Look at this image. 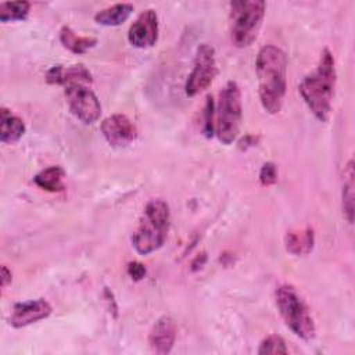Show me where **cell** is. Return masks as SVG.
Here are the masks:
<instances>
[{"instance_id": "3", "label": "cell", "mask_w": 355, "mask_h": 355, "mask_svg": "<svg viewBox=\"0 0 355 355\" xmlns=\"http://www.w3.org/2000/svg\"><path fill=\"white\" fill-rule=\"evenodd\" d=\"M171 226L169 205L154 198L144 207L139 226L132 234V245L141 255H148L161 248L166 240Z\"/></svg>"}, {"instance_id": "22", "label": "cell", "mask_w": 355, "mask_h": 355, "mask_svg": "<svg viewBox=\"0 0 355 355\" xmlns=\"http://www.w3.org/2000/svg\"><path fill=\"white\" fill-rule=\"evenodd\" d=\"M214 115H215V104L212 97L208 96L205 101V108H204V135L207 137H212V135L215 133Z\"/></svg>"}, {"instance_id": "11", "label": "cell", "mask_w": 355, "mask_h": 355, "mask_svg": "<svg viewBox=\"0 0 355 355\" xmlns=\"http://www.w3.org/2000/svg\"><path fill=\"white\" fill-rule=\"evenodd\" d=\"M51 311V305L44 298L17 302L11 309L8 323L15 329L26 327L32 323L49 318Z\"/></svg>"}, {"instance_id": "18", "label": "cell", "mask_w": 355, "mask_h": 355, "mask_svg": "<svg viewBox=\"0 0 355 355\" xmlns=\"http://www.w3.org/2000/svg\"><path fill=\"white\" fill-rule=\"evenodd\" d=\"M60 40L65 49L75 54H83L96 46L97 39L92 36H80L69 26H62L60 31Z\"/></svg>"}, {"instance_id": "16", "label": "cell", "mask_w": 355, "mask_h": 355, "mask_svg": "<svg viewBox=\"0 0 355 355\" xmlns=\"http://www.w3.org/2000/svg\"><path fill=\"white\" fill-rule=\"evenodd\" d=\"M133 10L135 7L130 3H116L100 10L94 15V21L104 26H118L132 15Z\"/></svg>"}, {"instance_id": "14", "label": "cell", "mask_w": 355, "mask_h": 355, "mask_svg": "<svg viewBox=\"0 0 355 355\" xmlns=\"http://www.w3.org/2000/svg\"><path fill=\"white\" fill-rule=\"evenodd\" d=\"M286 250L293 255H308L315 244L313 229L306 226L304 229L290 230L284 239Z\"/></svg>"}, {"instance_id": "13", "label": "cell", "mask_w": 355, "mask_h": 355, "mask_svg": "<svg viewBox=\"0 0 355 355\" xmlns=\"http://www.w3.org/2000/svg\"><path fill=\"white\" fill-rule=\"evenodd\" d=\"M46 80L50 85H62L67 86L69 83H92V73L82 64H75L69 67L54 65L46 73Z\"/></svg>"}, {"instance_id": "9", "label": "cell", "mask_w": 355, "mask_h": 355, "mask_svg": "<svg viewBox=\"0 0 355 355\" xmlns=\"http://www.w3.org/2000/svg\"><path fill=\"white\" fill-rule=\"evenodd\" d=\"M101 133L112 147H126L137 137L135 123L125 114H114L101 122Z\"/></svg>"}, {"instance_id": "27", "label": "cell", "mask_w": 355, "mask_h": 355, "mask_svg": "<svg viewBox=\"0 0 355 355\" xmlns=\"http://www.w3.org/2000/svg\"><path fill=\"white\" fill-rule=\"evenodd\" d=\"M205 259H207V257H205V252H202V254H200L197 258H196V261H193V263H191V266H193V269L196 268V265L198 263V268H201L202 265H204V262H205Z\"/></svg>"}, {"instance_id": "24", "label": "cell", "mask_w": 355, "mask_h": 355, "mask_svg": "<svg viewBox=\"0 0 355 355\" xmlns=\"http://www.w3.org/2000/svg\"><path fill=\"white\" fill-rule=\"evenodd\" d=\"M146 273H147L146 266H144L141 262H139V261H132V262L128 263V275H129L133 280H136V282L141 280V279L146 276Z\"/></svg>"}, {"instance_id": "7", "label": "cell", "mask_w": 355, "mask_h": 355, "mask_svg": "<svg viewBox=\"0 0 355 355\" xmlns=\"http://www.w3.org/2000/svg\"><path fill=\"white\" fill-rule=\"evenodd\" d=\"M218 73V65L215 58V49L208 44L202 43L197 47L193 69L187 76L186 80V94L189 97H194L209 87Z\"/></svg>"}, {"instance_id": "21", "label": "cell", "mask_w": 355, "mask_h": 355, "mask_svg": "<svg viewBox=\"0 0 355 355\" xmlns=\"http://www.w3.org/2000/svg\"><path fill=\"white\" fill-rule=\"evenodd\" d=\"M288 349L286 347V341L283 340V337L277 336V334H270L268 337H265L258 348V354L259 355H279V354H287Z\"/></svg>"}, {"instance_id": "17", "label": "cell", "mask_w": 355, "mask_h": 355, "mask_svg": "<svg viewBox=\"0 0 355 355\" xmlns=\"http://www.w3.org/2000/svg\"><path fill=\"white\" fill-rule=\"evenodd\" d=\"M64 176H65L64 169L58 165H53L36 173L33 178V182L42 190L55 193V191L64 190Z\"/></svg>"}, {"instance_id": "12", "label": "cell", "mask_w": 355, "mask_h": 355, "mask_svg": "<svg viewBox=\"0 0 355 355\" xmlns=\"http://www.w3.org/2000/svg\"><path fill=\"white\" fill-rule=\"evenodd\" d=\"M176 323L171 316H161L153 324L148 334V344L155 354H169L176 340Z\"/></svg>"}, {"instance_id": "2", "label": "cell", "mask_w": 355, "mask_h": 355, "mask_svg": "<svg viewBox=\"0 0 355 355\" xmlns=\"http://www.w3.org/2000/svg\"><path fill=\"white\" fill-rule=\"evenodd\" d=\"M336 80L333 54L329 49H323L315 71L308 73L298 86L302 100L320 122H327L331 114Z\"/></svg>"}, {"instance_id": "5", "label": "cell", "mask_w": 355, "mask_h": 355, "mask_svg": "<svg viewBox=\"0 0 355 355\" xmlns=\"http://www.w3.org/2000/svg\"><path fill=\"white\" fill-rule=\"evenodd\" d=\"M241 118V92L234 80H229L220 90L215 105V135L222 144L229 146L237 139Z\"/></svg>"}, {"instance_id": "20", "label": "cell", "mask_w": 355, "mask_h": 355, "mask_svg": "<svg viewBox=\"0 0 355 355\" xmlns=\"http://www.w3.org/2000/svg\"><path fill=\"white\" fill-rule=\"evenodd\" d=\"M31 8L29 1H3L0 4V21L10 22V21H22L28 17Z\"/></svg>"}, {"instance_id": "4", "label": "cell", "mask_w": 355, "mask_h": 355, "mask_svg": "<svg viewBox=\"0 0 355 355\" xmlns=\"http://www.w3.org/2000/svg\"><path fill=\"white\" fill-rule=\"evenodd\" d=\"M276 306L286 326L301 340L311 341L316 334L309 306L291 284H282L275 293Z\"/></svg>"}, {"instance_id": "25", "label": "cell", "mask_w": 355, "mask_h": 355, "mask_svg": "<svg viewBox=\"0 0 355 355\" xmlns=\"http://www.w3.org/2000/svg\"><path fill=\"white\" fill-rule=\"evenodd\" d=\"M257 140H258V137H255V136H252V135H247V136H244V137L239 141V147L245 150V148H248V147L255 146V144H257Z\"/></svg>"}, {"instance_id": "15", "label": "cell", "mask_w": 355, "mask_h": 355, "mask_svg": "<svg viewBox=\"0 0 355 355\" xmlns=\"http://www.w3.org/2000/svg\"><path fill=\"white\" fill-rule=\"evenodd\" d=\"M25 133L24 121L7 108L0 110V140L1 143H15Z\"/></svg>"}, {"instance_id": "1", "label": "cell", "mask_w": 355, "mask_h": 355, "mask_svg": "<svg viewBox=\"0 0 355 355\" xmlns=\"http://www.w3.org/2000/svg\"><path fill=\"white\" fill-rule=\"evenodd\" d=\"M255 71L258 94L268 114H277L284 103L287 90V55L273 44L263 46L257 55Z\"/></svg>"}, {"instance_id": "23", "label": "cell", "mask_w": 355, "mask_h": 355, "mask_svg": "<svg viewBox=\"0 0 355 355\" xmlns=\"http://www.w3.org/2000/svg\"><path fill=\"white\" fill-rule=\"evenodd\" d=\"M277 180V169L273 162H265L259 171V182L263 186H272Z\"/></svg>"}, {"instance_id": "8", "label": "cell", "mask_w": 355, "mask_h": 355, "mask_svg": "<svg viewBox=\"0 0 355 355\" xmlns=\"http://www.w3.org/2000/svg\"><path fill=\"white\" fill-rule=\"evenodd\" d=\"M64 89L68 108L75 118L86 125L98 121L101 115V104L87 83H69L64 86Z\"/></svg>"}, {"instance_id": "10", "label": "cell", "mask_w": 355, "mask_h": 355, "mask_svg": "<svg viewBox=\"0 0 355 355\" xmlns=\"http://www.w3.org/2000/svg\"><path fill=\"white\" fill-rule=\"evenodd\" d=\"M128 40L133 47L147 49L158 40V15L148 8L139 14L128 31Z\"/></svg>"}, {"instance_id": "26", "label": "cell", "mask_w": 355, "mask_h": 355, "mask_svg": "<svg viewBox=\"0 0 355 355\" xmlns=\"http://www.w3.org/2000/svg\"><path fill=\"white\" fill-rule=\"evenodd\" d=\"M11 280H12L11 270L6 265H3L1 266V287L6 288L11 283Z\"/></svg>"}, {"instance_id": "6", "label": "cell", "mask_w": 355, "mask_h": 355, "mask_svg": "<svg viewBox=\"0 0 355 355\" xmlns=\"http://www.w3.org/2000/svg\"><path fill=\"white\" fill-rule=\"evenodd\" d=\"M230 8L232 42L240 49L248 47L258 36L265 17L266 3L262 0H240L232 1Z\"/></svg>"}, {"instance_id": "19", "label": "cell", "mask_w": 355, "mask_h": 355, "mask_svg": "<svg viewBox=\"0 0 355 355\" xmlns=\"http://www.w3.org/2000/svg\"><path fill=\"white\" fill-rule=\"evenodd\" d=\"M354 161L349 159L344 169L343 182V214L349 223L354 220Z\"/></svg>"}]
</instances>
